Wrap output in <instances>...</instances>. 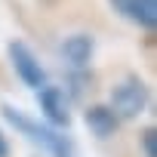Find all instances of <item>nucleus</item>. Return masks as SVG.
<instances>
[{"mask_svg":"<svg viewBox=\"0 0 157 157\" xmlns=\"http://www.w3.org/2000/svg\"><path fill=\"white\" fill-rule=\"evenodd\" d=\"M3 114H6V120L13 123V126H19L31 142H37V145H43L52 157H74V145L65 139V136H59L56 129H49V126H40V123H34V120H28L22 111H16V108H3Z\"/></svg>","mask_w":157,"mask_h":157,"instance_id":"nucleus-1","label":"nucleus"},{"mask_svg":"<svg viewBox=\"0 0 157 157\" xmlns=\"http://www.w3.org/2000/svg\"><path fill=\"white\" fill-rule=\"evenodd\" d=\"M148 105V86L139 80V77H123V80L111 90V114L132 120L145 111Z\"/></svg>","mask_w":157,"mask_h":157,"instance_id":"nucleus-2","label":"nucleus"},{"mask_svg":"<svg viewBox=\"0 0 157 157\" xmlns=\"http://www.w3.org/2000/svg\"><path fill=\"white\" fill-rule=\"evenodd\" d=\"M10 59H13V68H16V74L22 77V80L28 83V86H34V90H40V86H46V71L40 68V62H37V56L22 43V40H16V43H10Z\"/></svg>","mask_w":157,"mask_h":157,"instance_id":"nucleus-3","label":"nucleus"},{"mask_svg":"<svg viewBox=\"0 0 157 157\" xmlns=\"http://www.w3.org/2000/svg\"><path fill=\"white\" fill-rule=\"evenodd\" d=\"M114 6L136 25L154 28L157 25V0H114Z\"/></svg>","mask_w":157,"mask_h":157,"instance_id":"nucleus-4","label":"nucleus"},{"mask_svg":"<svg viewBox=\"0 0 157 157\" xmlns=\"http://www.w3.org/2000/svg\"><path fill=\"white\" fill-rule=\"evenodd\" d=\"M40 108L46 114L49 123L56 126H65L68 123V102H65V93L56 90V86H40Z\"/></svg>","mask_w":157,"mask_h":157,"instance_id":"nucleus-5","label":"nucleus"},{"mask_svg":"<svg viewBox=\"0 0 157 157\" xmlns=\"http://www.w3.org/2000/svg\"><path fill=\"white\" fill-rule=\"evenodd\" d=\"M62 52H65V59H68L74 68H83V65L90 62V56H93V37H86V34H71V37L62 43Z\"/></svg>","mask_w":157,"mask_h":157,"instance_id":"nucleus-6","label":"nucleus"},{"mask_svg":"<svg viewBox=\"0 0 157 157\" xmlns=\"http://www.w3.org/2000/svg\"><path fill=\"white\" fill-rule=\"evenodd\" d=\"M86 126L96 132V136H111L114 126H117V117L111 114V108H90L86 111Z\"/></svg>","mask_w":157,"mask_h":157,"instance_id":"nucleus-7","label":"nucleus"},{"mask_svg":"<svg viewBox=\"0 0 157 157\" xmlns=\"http://www.w3.org/2000/svg\"><path fill=\"white\" fill-rule=\"evenodd\" d=\"M154 142H157V132H154V129H145V132H142V145H145V154H148V157H157Z\"/></svg>","mask_w":157,"mask_h":157,"instance_id":"nucleus-8","label":"nucleus"},{"mask_svg":"<svg viewBox=\"0 0 157 157\" xmlns=\"http://www.w3.org/2000/svg\"><path fill=\"white\" fill-rule=\"evenodd\" d=\"M0 157H10V145H6V139H3V132H0Z\"/></svg>","mask_w":157,"mask_h":157,"instance_id":"nucleus-9","label":"nucleus"}]
</instances>
